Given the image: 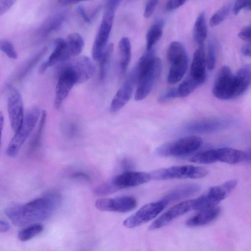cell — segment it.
Listing matches in <instances>:
<instances>
[{
	"label": "cell",
	"mask_w": 251,
	"mask_h": 251,
	"mask_svg": "<svg viewBox=\"0 0 251 251\" xmlns=\"http://www.w3.org/2000/svg\"><path fill=\"white\" fill-rule=\"evenodd\" d=\"M61 200L59 194L49 193L25 204L8 207L4 212L14 225L23 226L50 218L59 207Z\"/></svg>",
	"instance_id": "obj_1"
},
{
	"label": "cell",
	"mask_w": 251,
	"mask_h": 251,
	"mask_svg": "<svg viewBox=\"0 0 251 251\" xmlns=\"http://www.w3.org/2000/svg\"><path fill=\"white\" fill-rule=\"evenodd\" d=\"M41 112L36 106L30 108L26 113L23 122L12 138L6 149V154L10 157L17 155L20 148L34 129Z\"/></svg>",
	"instance_id": "obj_2"
},
{
	"label": "cell",
	"mask_w": 251,
	"mask_h": 251,
	"mask_svg": "<svg viewBox=\"0 0 251 251\" xmlns=\"http://www.w3.org/2000/svg\"><path fill=\"white\" fill-rule=\"evenodd\" d=\"M202 144L201 138L189 136L162 145L156 149L155 153L162 157L183 156L197 151Z\"/></svg>",
	"instance_id": "obj_3"
},
{
	"label": "cell",
	"mask_w": 251,
	"mask_h": 251,
	"mask_svg": "<svg viewBox=\"0 0 251 251\" xmlns=\"http://www.w3.org/2000/svg\"><path fill=\"white\" fill-rule=\"evenodd\" d=\"M208 170L203 167L192 165L175 166L152 171L151 179L161 180L182 178H200L206 176Z\"/></svg>",
	"instance_id": "obj_4"
},
{
	"label": "cell",
	"mask_w": 251,
	"mask_h": 251,
	"mask_svg": "<svg viewBox=\"0 0 251 251\" xmlns=\"http://www.w3.org/2000/svg\"><path fill=\"white\" fill-rule=\"evenodd\" d=\"M161 60L156 57L149 67L138 74L134 96L136 100H142L149 94L161 74Z\"/></svg>",
	"instance_id": "obj_5"
},
{
	"label": "cell",
	"mask_w": 251,
	"mask_h": 251,
	"mask_svg": "<svg viewBox=\"0 0 251 251\" xmlns=\"http://www.w3.org/2000/svg\"><path fill=\"white\" fill-rule=\"evenodd\" d=\"M115 13L104 11L102 21L95 37L92 49L93 59L100 61L107 47V43L112 29Z\"/></svg>",
	"instance_id": "obj_6"
},
{
	"label": "cell",
	"mask_w": 251,
	"mask_h": 251,
	"mask_svg": "<svg viewBox=\"0 0 251 251\" xmlns=\"http://www.w3.org/2000/svg\"><path fill=\"white\" fill-rule=\"evenodd\" d=\"M167 204L163 200L146 204L127 218L123 224L127 228H133L145 224L154 219Z\"/></svg>",
	"instance_id": "obj_7"
},
{
	"label": "cell",
	"mask_w": 251,
	"mask_h": 251,
	"mask_svg": "<svg viewBox=\"0 0 251 251\" xmlns=\"http://www.w3.org/2000/svg\"><path fill=\"white\" fill-rule=\"evenodd\" d=\"M77 84L76 75L70 65L63 69L59 75L55 91L54 105L59 109L74 85Z\"/></svg>",
	"instance_id": "obj_8"
},
{
	"label": "cell",
	"mask_w": 251,
	"mask_h": 251,
	"mask_svg": "<svg viewBox=\"0 0 251 251\" xmlns=\"http://www.w3.org/2000/svg\"><path fill=\"white\" fill-rule=\"evenodd\" d=\"M234 75L227 66H223L218 74L212 92L217 98L227 100L233 99V80Z\"/></svg>",
	"instance_id": "obj_9"
},
{
	"label": "cell",
	"mask_w": 251,
	"mask_h": 251,
	"mask_svg": "<svg viewBox=\"0 0 251 251\" xmlns=\"http://www.w3.org/2000/svg\"><path fill=\"white\" fill-rule=\"evenodd\" d=\"M137 205L133 197L122 196L113 199L100 198L97 200L95 206L100 211L126 212L134 209Z\"/></svg>",
	"instance_id": "obj_10"
},
{
	"label": "cell",
	"mask_w": 251,
	"mask_h": 251,
	"mask_svg": "<svg viewBox=\"0 0 251 251\" xmlns=\"http://www.w3.org/2000/svg\"><path fill=\"white\" fill-rule=\"evenodd\" d=\"M7 110L10 126L16 132L21 126L23 121V102L19 92L15 88L11 89L7 99Z\"/></svg>",
	"instance_id": "obj_11"
},
{
	"label": "cell",
	"mask_w": 251,
	"mask_h": 251,
	"mask_svg": "<svg viewBox=\"0 0 251 251\" xmlns=\"http://www.w3.org/2000/svg\"><path fill=\"white\" fill-rule=\"evenodd\" d=\"M137 73L133 69L114 96L110 106V110L111 112L118 111L129 100L134 86L137 83Z\"/></svg>",
	"instance_id": "obj_12"
},
{
	"label": "cell",
	"mask_w": 251,
	"mask_h": 251,
	"mask_svg": "<svg viewBox=\"0 0 251 251\" xmlns=\"http://www.w3.org/2000/svg\"><path fill=\"white\" fill-rule=\"evenodd\" d=\"M193 200L182 201L173 206L154 221L149 229L155 230L164 227L176 218L193 210Z\"/></svg>",
	"instance_id": "obj_13"
},
{
	"label": "cell",
	"mask_w": 251,
	"mask_h": 251,
	"mask_svg": "<svg viewBox=\"0 0 251 251\" xmlns=\"http://www.w3.org/2000/svg\"><path fill=\"white\" fill-rule=\"evenodd\" d=\"M232 122L231 120L227 119L199 120L188 123L185 126V129L192 133H208L226 127Z\"/></svg>",
	"instance_id": "obj_14"
},
{
	"label": "cell",
	"mask_w": 251,
	"mask_h": 251,
	"mask_svg": "<svg viewBox=\"0 0 251 251\" xmlns=\"http://www.w3.org/2000/svg\"><path fill=\"white\" fill-rule=\"evenodd\" d=\"M151 179V174L146 172L126 171L111 179L118 190L136 186L148 182Z\"/></svg>",
	"instance_id": "obj_15"
},
{
	"label": "cell",
	"mask_w": 251,
	"mask_h": 251,
	"mask_svg": "<svg viewBox=\"0 0 251 251\" xmlns=\"http://www.w3.org/2000/svg\"><path fill=\"white\" fill-rule=\"evenodd\" d=\"M68 15V11H62L49 16L36 30L35 37L42 39L57 31L65 22Z\"/></svg>",
	"instance_id": "obj_16"
},
{
	"label": "cell",
	"mask_w": 251,
	"mask_h": 251,
	"mask_svg": "<svg viewBox=\"0 0 251 251\" xmlns=\"http://www.w3.org/2000/svg\"><path fill=\"white\" fill-rule=\"evenodd\" d=\"M70 65L76 75L77 84L83 83L88 81L95 72L93 63L86 56L79 57Z\"/></svg>",
	"instance_id": "obj_17"
},
{
	"label": "cell",
	"mask_w": 251,
	"mask_h": 251,
	"mask_svg": "<svg viewBox=\"0 0 251 251\" xmlns=\"http://www.w3.org/2000/svg\"><path fill=\"white\" fill-rule=\"evenodd\" d=\"M251 85V65L241 67L234 75L233 99L242 95Z\"/></svg>",
	"instance_id": "obj_18"
},
{
	"label": "cell",
	"mask_w": 251,
	"mask_h": 251,
	"mask_svg": "<svg viewBox=\"0 0 251 251\" xmlns=\"http://www.w3.org/2000/svg\"><path fill=\"white\" fill-rule=\"evenodd\" d=\"M200 190L201 186L197 184L187 183L179 185L168 192L162 200L168 204L170 202L190 197L197 194Z\"/></svg>",
	"instance_id": "obj_19"
},
{
	"label": "cell",
	"mask_w": 251,
	"mask_h": 251,
	"mask_svg": "<svg viewBox=\"0 0 251 251\" xmlns=\"http://www.w3.org/2000/svg\"><path fill=\"white\" fill-rule=\"evenodd\" d=\"M206 55L203 44L199 46L194 52L190 75L204 82L206 79Z\"/></svg>",
	"instance_id": "obj_20"
},
{
	"label": "cell",
	"mask_w": 251,
	"mask_h": 251,
	"mask_svg": "<svg viewBox=\"0 0 251 251\" xmlns=\"http://www.w3.org/2000/svg\"><path fill=\"white\" fill-rule=\"evenodd\" d=\"M220 212L221 208L217 205L200 210L199 213L187 220L186 225L190 227L206 225L215 220Z\"/></svg>",
	"instance_id": "obj_21"
},
{
	"label": "cell",
	"mask_w": 251,
	"mask_h": 251,
	"mask_svg": "<svg viewBox=\"0 0 251 251\" xmlns=\"http://www.w3.org/2000/svg\"><path fill=\"white\" fill-rule=\"evenodd\" d=\"M66 42L62 38L54 41L53 50L48 59L42 64L39 69L40 74L44 73L49 68L59 61H63L65 53Z\"/></svg>",
	"instance_id": "obj_22"
},
{
	"label": "cell",
	"mask_w": 251,
	"mask_h": 251,
	"mask_svg": "<svg viewBox=\"0 0 251 251\" xmlns=\"http://www.w3.org/2000/svg\"><path fill=\"white\" fill-rule=\"evenodd\" d=\"M66 49L64 61H67L78 56L83 50L84 41L77 33L69 34L65 40Z\"/></svg>",
	"instance_id": "obj_23"
},
{
	"label": "cell",
	"mask_w": 251,
	"mask_h": 251,
	"mask_svg": "<svg viewBox=\"0 0 251 251\" xmlns=\"http://www.w3.org/2000/svg\"><path fill=\"white\" fill-rule=\"evenodd\" d=\"M217 161L236 164L245 160V152L231 148L216 149Z\"/></svg>",
	"instance_id": "obj_24"
},
{
	"label": "cell",
	"mask_w": 251,
	"mask_h": 251,
	"mask_svg": "<svg viewBox=\"0 0 251 251\" xmlns=\"http://www.w3.org/2000/svg\"><path fill=\"white\" fill-rule=\"evenodd\" d=\"M170 64L167 80L170 84H174L179 82L184 75L188 65V57L187 56Z\"/></svg>",
	"instance_id": "obj_25"
},
{
	"label": "cell",
	"mask_w": 251,
	"mask_h": 251,
	"mask_svg": "<svg viewBox=\"0 0 251 251\" xmlns=\"http://www.w3.org/2000/svg\"><path fill=\"white\" fill-rule=\"evenodd\" d=\"M48 50L47 47H43L27 59L19 69L16 78L21 80L24 78L45 55Z\"/></svg>",
	"instance_id": "obj_26"
},
{
	"label": "cell",
	"mask_w": 251,
	"mask_h": 251,
	"mask_svg": "<svg viewBox=\"0 0 251 251\" xmlns=\"http://www.w3.org/2000/svg\"><path fill=\"white\" fill-rule=\"evenodd\" d=\"M165 22L159 20L153 24L146 34L147 50L152 49L153 46L159 40L163 33Z\"/></svg>",
	"instance_id": "obj_27"
},
{
	"label": "cell",
	"mask_w": 251,
	"mask_h": 251,
	"mask_svg": "<svg viewBox=\"0 0 251 251\" xmlns=\"http://www.w3.org/2000/svg\"><path fill=\"white\" fill-rule=\"evenodd\" d=\"M207 33L205 15L203 12H201L197 17L193 27V38L199 46L203 45Z\"/></svg>",
	"instance_id": "obj_28"
},
{
	"label": "cell",
	"mask_w": 251,
	"mask_h": 251,
	"mask_svg": "<svg viewBox=\"0 0 251 251\" xmlns=\"http://www.w3.org/2000/svg\"><path fill=\"white\" fill-rule=\"evenodd\" d=\"M120 52V68L121 74L126 70L131 60V44L127 37L122 38L119 43Z\"/></svg>",
	"instance_id": "obj_29"
},
{
	"label": "cell",
	"mask_w": 251,
	"mask_h": 251,
	"mask_svg": "<svg viewBox=\"0 0 251 251\" xmlns=\"http://www.w3.org/2000/svg\"><path fill=\"white\" fill-rule=\"evenodd\" d=\"M204 81L197 79L189 75L177 88L178 97H185L192 93Z\"/></svg>",
	"instance_id": "obj_30"
},
{
	"label": "cell",
	"mask_w": 251,
	"mask_h": 251,
	"mask_svg": "<svg viewBox=\"0 0 251 251\" xmlns=\"http://www.w3.org/2000/svg\"><path fill=\"white\" fill-rule=\"evenodd\" d=\"M46 119L47 112L45 110H42L38 128L30 143L29 151L31 152L36 151L41 145Z\"/></svg>",
	"instance_id": "obj_31"
},
{
	"label": "cell",
	"mask_w": 251,
	"mask_h": 251,
	"mask_svg": "<svg viewBox=\"0 0 251 251\" xmlns=\"http://www.w3.org/2000/svg\"><path fill=\"white\" fill-rule=\"evenodd\" d=\"M113 50L114 45L111 43L107 46L99 61V77L101 80H103L106 76Z\"/></svg>",
	"instance_id": "obj_32"
},
{
	"label": "cell",
	"mask_w": 251,
	"mask_h": 251,
	"mask_svg": "<svg viewBox=\"0 0 251 251\" xmlns=\"http://www.w3.org/2000/svg\"><path fill=\"white\" fill-rule=\"evenodd\" d=\"M188 56L183 45L178 42H173L169 46L167 52V57L171 63Z\"/></svg>",
	"instance_id": "obj_33"
},
{
	"label": "cell",
	"mask_w": 251,
	"mask_h": 251,
	"mask_svg": "<svg viewBox=\"0 0 251 251\" xmlns=\"http://www.w3.org/2000/svg\"><path fill=\"white\" fill-rule=\"evenodd\" d=\"M191 162L199 164H211L217 161L216 149H211L199 152L190 158Z\"/></svg>",
	"instance_id": "obj_34"
},
{
	"label": "cell",
	"mask_w": 251,
	"mask_h": 251,
	"mask_svg": "<svg viewBox=\"0 0 251 251\" xmlns=\"http://www.w3.org/2000/svg\"><path fill=\"white\" fill-rule=\"evenodd\" d=\"M43 229V226L39 224L31 225L22 229L18 233V238L23 242L28 241L41 233Z\"/></svg>",
	"instance_id": "obj_35"
},
{
	"label": "cell",
	"mask_w": 251,
	"mask_h": 251,
	"mask_svg": "<svg viewBox=\"0 0 251 251\" xmlns=\"http://www.w3.org/2000/svg\"><path fill=\"white\" fill-rule=\"evenodd\" d=\"M230 6L229 5L224 6L216 12L210 19V25L212 27L221 24L229 13Z\"/></svg>",
	"instance_id": "obj_36"
},
{
	"label": "cell",
	"mask_w": 251,
	"mask_h": 251,
	"mask_svg": "<svg viewBox=\"0 0 251 251\" xmlns=\"http://www.w3.org/2000/svg\"><path fill=\"white\" fill-rule=\"evenodd\" d=\"M118 190L110 179L97 187L94 190V193L96 195L103 196L115 193Z\"/></svg>",
	"instance_id": "obj_37"
},
{
	"label": "cell",
	"mask_w": 251,
	"mask_h": 251,
	"mask_svg": "<svg viewBox=\"0 0 251 251\" xmlns=\"http://www.w3.org/2000/svg\"><path fill=\"white\" fill-rule=\"evenodd\" d=\"M0 49L9 58L13 59L18 58V54L14 46L8 40H1L0 41Z\"/></svg>",
	"instance_id": "obj_38"
},
{
	"label": "cell",
	"mask_w": 251,
	"mask_h": 251,
	"mask_svg": "<svg viewBox=\"0 0 251 251\" xmlns=\"http://www.w3.org/2000/svg\"><path fill=\"white\" fill-rule=\"evenodd\" d=\"M206 62L208 69L210 71L212 70L215 66L216 53L214 45L212 42L208 43Z\"/></svg>",
	"instance_id": "obj_39"
},
{
	"label": "cell",
	"mask_w": 251,
	"mask_h": 251,
	"mask_svg": "<svg viewBox=\"0 0 251 251\" xmlns=\"http://www.w3.org/2000/svg\"><path fill=\"white\" fill-rule=\"evenodd\" d=\"M159 0H148L145 7L144 16L148 18L153 14Z\"/></svg>",
	"instance_id": "obj_40"
},
{
	"label": "cell",
	"mask_w": 251,
	"mask_h": 251,
	"mask_svg": "<svg viewBox=\"0 0 251 251\" xmlns=\"http://www.w3.org/2000/svg\"><path fill=\"white\" fill-rule=\"evenodd\" d=\"M178 97L177 88H173L162 94L158 97V101L164 102L174 98Z\"/></svg>",
	"instance_id": "obj_41"
},
{
	"label": "cell",
	"mask_w": 251,
	"mask_h": 251,
	"mask_svg": "<svg viewBox=\"0 0 251 251\" xmlns=\"http://www.w3.org/2000/svg\"><path fill=\"white\" fill-rule=\"evenodd\" d=\"M187 0H168L165 9L167 11H172L182 5Z\"/></svg>",
	"instance_id": "obj_42"
},
{
	"label": "cell",
	"mask_w": 251,
	"mask_h": 251,
	"mask_svg": "<svg viewBox=\"0 0 251 251\" xmlns=\"http://www.w3.org/2000/svg\"><path fill=\"white\" fill-rule=\"evenodd\" d=\"M17 0H0V15L6 13L14 5Z\"/></svg>",
	"instance_id": "obj_43"
},
{
	"label": "cell",
	"mask_w": 251,
	"mask_h": 251,
	"mask_svg": "<svg viewBox=\"0 0 251 251\" xmlns=\"http://www.w3.org/2000/svg\"><path fill=\"white\" fill-rule=\"evenodd\" d=\"M121 0H105L104 11L115 12Z\"/></svg>",
	"instance_id": "obj_44"
},
{
	"label": "cell",
	"mask_w": 251,
	"mask_h": 251,
	"mask_svg": "<svg viewBox=\"0 0 251 251\" xmlns=\"http://www.w3.org/2000/svg\"><path fill=\"white\" fill-rule=\"evenodd\" d=\"M249 0H237L233 7V13L234 15H237L240 11L246 8Z\"/></svg>",
	"instance_id": "obj_45"
},
{
	"label": "cell",
	"mask_w": 251,
	"mask_h": 251,
	"mask_svg": "<svg viewBox=\"0 0 251 251\" xmlns=\"http://www.w3.org/2000/svg\"><path fill=\"white\" fill-rule=\"evenodd\" d=\"M63 129L65 133L69 136L75 134L77 130V126L73 123L69 122L65 123Z\"/></svg>",
	"instance_id": "obj_46"
},
{
	"label": "cell",
	"mask_w": 251,
	"mask_h": 251,
	"mask_svg": "<svg viewBox=\"0 0 251 251\" xmlns=\"http://www.w3.org/2000/svg\"><path fill=\"white\" fill-rule=\"evenodd\" d=\"M238 36L245 40H251V25L243 28L238 34Z\"/></svg>",
	"instance_id": "obj_47"
},
{
	"label": "cell",
	"mask_w": 251,
	"mask_h": 251,
	"mask_svg": "<svg viewBox=\"0 0 251 251\" xmlns=\"http://www.w3.org/2000/svg\"><path fill=\"white\" fill-rule=\"evenodd\" d=\"M72 178L75 179L84 180L85 181H90V176L86 173L82 172H77L74 173L71 176Z\"/></svg>",
	"instance_id": "obj_48"
},
{
	"label": "cell",
	"mask_w": 251,
	"mask_h": 251,
	"mask_svg": "<svg viewBox=\"0 0 251 251\" xmlns=\"http://www.w3.org/2000/svg\"><path fill=\"white\" fill-rule=\"evenodd\" d=\"M77 12L83 19V20L87 23H91V20L89 16L86 14L84 9L81 6H79L77 8Z\"/></svg>",
	"instance_id": "obj_49"
},
{
	"label": "cell",
	"mask_w": 251,
	"mask_h": 251,
	"mask_svg": "<svg viewBox=\"0 0 251 251\" xmlns=\"http://www.w3.org/2000/svg\"><path fill=\"white\" fill-rule=\"evenodd\" d=\"M87 0H58V3L62 5L67 6Z\"/></svg>",
	"instance_id": "obj_50"
},
{
	"label": "cell",
	"mask_w": 251,
	"mask_h": 251,
	"mask_svg": "<svg viewBox=\"0 0 251 251\" xmlns=\"http://www.w3.org/2000/svg\"><path fill=\"white\" fill-rule=\"evenodd\" d=\"M10 229L9 224L6 221L1 220L0 221V231L4 233L8 231Z\"/></svg>",
	"instance_id": "obj_51"
},
{
	"label": "cell",
	"mask_w": 251,
	"mask_h": 251,
	"mask_svg": "<svg viewBox=\"0 0 251 251\" xmlns=\"http://www.w3.org/2000/svg\"><path fill=\"white\" fill-rule=\"evenodd\" d=\"M241 51L244 55L251 57V45L249 44L243 46Z\"/></svg>",
	"instance_id": "obj_52"
},
{
	"label": "cell",
	"mask_w": 251,
	"mask_h": 251,
	"mask_svg": "<svg viewBox=\"0 0 251 251\" xmlns=\"http://www.w3.org/2000/svg\"><path fill=\"white\" fill-rule=\"evenodd\" d=\"M122 165L125 169H127L131 167L132 164L128 159H124L122 161Z\"/></svg>",
	"instance_id": "obj_53"
},
{
	"label": "cell",
	"mask_w": 251,
	"mask_h": 251,
	"mask_svg": "<svg viewBox=\"0 0 251 251\" xmlns=\"http://www.w3.org/2000/svg\"><path fill=\"white\" fill-rule=\"evenodd\" d=\"M245 152V157L244 161L248 163H251V149Z\"/></svg>",
	"instance_id": "obj_54"
},
{
	"label": "cell",
	"mask_w": 251,
	"mask_h": 251,
	"mask_svg": "<svg viewBox=\"0 0 251 251\" xmlns=\"http://www.w3.org/2000/svg\"><path fill=\"white\" fill-rule=\"evenodd\" d=\"M4 119L3 115L2 113V112H0V127L1 128V130H2L3 127L4 126Z\"/></svg>",
	"instance_id": "obj_55"
},
{
	"label": "cell",
	"mask_w": 251,
	"mask_h": 251,
	"mask_svg": "<svg viewBox=\"0 0 251 251\" xmlns=\"http://www.w3.org/2000/svg\"><path fill=\"white\" fill-rule=\"evenodd\" d=\"M245 9L247 10H251V0H249L248 4Z\"/></svg>",
	"instance_id": "obj_56"
}]
</instances>
